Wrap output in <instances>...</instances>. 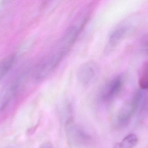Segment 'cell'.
Listing matches in <instances>:
<instances>
[{
    "mask_svg": "<svg viewBox=\"0 0 148 148\" xmlns=\"http://www.w3.org/2000/svg\"><path fill=\"white\" fill-rule=\"evenodd\" d=\"M128 30V27L125 25H121L115 28L110 35L109 46L113 47L117 45L126 35Z\"/></svg>",
    "mask_w": 148,
    "mask_h": 148,
    "instance_id": "obj_7",
    "label": "cell"
},
{
    "mask_svg": "<svg viewBox=\"0 0 148 148\" xmlns=\"http://www.w3.org/2000/svg\"><path fill=\"white\" fill-rule=\"evenodd\" d=\"M39 148H53V146L51 142H45L40 145Z\"/></svg>",
    "mask_w": 148,
    "mask_h": 148,
    "instance_id": "obj_11",
    "label": "cell"
},
{
    "mask_svg": "<svg viewBox=\"0 0 148 148\" xmlns=\"http://www.w3.org/2000/svg\"><path fill=\"white\" fill-rule=\"evenodd\" d=\"M20 79L15 81L5 90L0 96V112L4 111L9 106L14 99L18 95L22 86Z\"/></svg>",
    "mask_w": 148,
    "mask_h": 148,
    "instance_id": "obj_6",
    "label": "cell"
},
{
    "mask_svg": "<svg viewBox=\"0 0 148 148\" xmlns=\"http://www.w3.org/2000/svg\"><path fill=\"white\" fill-rule=\"evenodd\" d=\"M68 51L58 43L55 48L38 64L34 72V78L38 82L49 76L57 67Z\"/></svg>",
    "mask_w": 148,
    "mask_h": 148,
    "instance_id": "obj_1",
    "label": "cell"
},
{
    "mask_svg": "<svg viewBox=\"0 0 148 148\" xmlns=\"http://www.w3.org/2000/svg\"><path fill=\"white\" fill-rule=\"evenodd\" d=\"M16 55L12 54L0 61V80L10 71L16 60Z\"/></svg>",
    "mask_w": 148,
    "mask_h": 148,
    "instance_id": "obj_8",
    "label": "cell"
},
{
    "mask_svg": "<svg viewBox=\"0 0 148 148\" xmlns=\"http://www.w3.org/2000/svg\"><path fill=\"white\" fill-rule=\"evenodd\" d=\"M65 130L68 140L73 144L77 146H87L92 143V136L76 124L71 118L66 122Z\"/></svg>",
    "mask_w": 148,
    "mask_h": 148,
    "instance_id": "obj_3",
    "label": "cell"
},
{
    "mask_svg": "<svg viewBox=\"0 0 148 148\" xmlns=\"http://www.w3.org/2000/svg\"><path fill=\"white\" fill-rule=\"evenodd\" d=\"M148 63L145 62L143 66L142 73L139 80L140 89L147 90L148 87Z\"/></svg>",
    "mask_w": 148,
    "mask_h": 148,
    "instance_id": "obj_10",
    "label": "cell"
},
{
    "mask_svg": "<svg viewBox=\"0 0 148 148\" xmlns=\"http://www.w3.org/2000/svg\"><path fill=\"white\" fill-rule=\"evenodd\" d=\"M123 80L120 76L114 77L109 80L103 87L100 93V100L105 103L112 101L120 92Z\"/></svg>",
    "mask_w": 148,
    "mask_h": 148,
    "instance_id": "obj_4",
    "label": "cell"
},
{
    "mask_svg": "<svg viewBox=\"0 0 148 148\" xmlns=\"http://www.w3.org/2000/svg\"><path fill=\"white\" fill-rule=\"evenodd\" d=\"M145 95L140 90L135 92L131 101L123 106L119 112L117 123L119 127L126 126L142 104L144 103Z\"/></svg>",
    "mask_w": 148,
    "mask_h": 148,
    "instance_id": "obj_2",
    "label": "cell"
},
{
    "mask_svg": "<svg viewBox=\"0 0 148 148\" xmlns=\"http://www.w3.org/2000/svg\"><path fill=\"white\" fill-rule=\"evenodd\" d=\"M98 70L97 66L93 62H89L83 64L77 72L78 80L84 85L91 84L97 76Z\"/></svg>",
    "mask_w": 148,
    "mask_h": 148,
    "instance_id": "obj_5",
    "label": "cell"
},
{
    "mask_svg": "<svg viewBox=\"0 0 148 148\" xmlns=\"http://www.w3.org/2000/svg\"></svg>",
    "mask_w": 148,
    "mask_h": 148,
    "instance_id": "obj_12",
    "label": "cell"
},
{
    "mask_svg": "<svg viewBox=\"0 0 148 148\" xmlns=\"http://www.w3.org/2000/svg\"><path fill=\"white\" fill-rule=\"evenodd\" d=\"M138 138L134 133L126 136L121 142L116 145V148H133L137 145Z\"/></svg>",
    "mask_w": 148,
    "mask_h": 148,
    "instance_id": "obj_9",
    "label": "cell"
}]
</instances>
